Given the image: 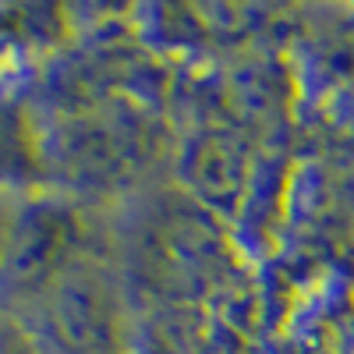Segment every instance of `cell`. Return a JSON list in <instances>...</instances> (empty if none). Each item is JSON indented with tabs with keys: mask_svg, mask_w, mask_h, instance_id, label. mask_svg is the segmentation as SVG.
Here are the masks:
<instances>
[{
	"mask_svg": "<svg viewBox=\"0 0 354 354\" xmlns=\"http://www.w3.org/2000/svg\"><path fill=\"white\" fill-rule=\"evenodd\" d=\"M43 354H121V305L93 259L75 262L11 315Z\"/></svg>",
	"mask_w": 354,
	"mask_h": 354,
	"instance_id": "cell-1",
	"label": "cell"
},
{
	"mask_svg": "<svg viewBox=\"0 0 354 354\" xmlns=\"http://www.w3.org/2000/svg\"><path fill=\"white\" fill-rule=\"evenodd\" d=\"M85 220L64 198H21L0 259V312L15 315L85 255Z\"/></svg>",
	"mask_w": 354,
	"mask_h": 354,
	"instance_id": "cell-2",
	"label": "cell"
},
{
	"mask_svg": "<svg viewBox=\"0 0 354 354\" xmlns=\"http://www.w3.org/2000/svg\"><path fill=\"white\" fill-rule=\"evenodd\" d=\"M46 177L36 117L15 100H0V192L18 195Z\"/></svg>",
	"mask_w": 354,
	"mask_h": 354,
	"instance_id": "cell-3",
	"label": "cell"
},
{
	"mask_svg": "<svg viewBox=\"0 0 354 354\" xmlns=\"http://www.w3.org/2000/svg\"><path fill=\"white\" fill-rule=\"evenodd\" d=\"M39 11H25V8H0V71L15 64L18 57L28 50V39L39 36Z\"/></svg>",
	"mask_w": 354,
	"mask_h": 354,
	"instance_id": "cell-4",
	"label": "cell"
},
{
	"mask_svg": "<svg viewBox=\"0 0 354 354\" xmlns=\"http://www.w3.org/2000/svg\"><path fill=\"white\" fill-rule=\"evenodd\" d=\"M0 354H43L11 315L0 312Z\"/></svg>",
	"mask_w": 354,
	"mask_h": 354,
	"instance_id": "cell-5",
	"label": "cell"
},
{
	"mask_svg": "<svg viewBox=\"0 0 354 354\" xmlns=\"http://www.w3.org/2000/svg\"><path fill=\"white\" fill-rule=\"evenodd\" d=\"M18 202H21V195H4L0 192V259H4V248H8V238H11Z\"/></svg>",
	"mask_w": 354,
	"mask_h": 354,
	"instance_id": "cell-6",
	"label": "cell"
}]
</instances>
